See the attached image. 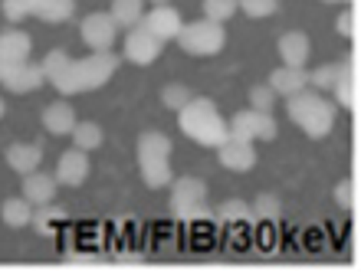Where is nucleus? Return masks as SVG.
Segmentation results:
<instances>
[{
  "instance_id": "1",
  "label": "nucleus",
  "mask_w": 361,
  "mask_h": 272,
  "mask_svg": "<svg viewBox=\"0 0 361 272\" xmlns=\"http://www.w3.org/2000/svg\"><path fill=\"white\" fill-rule=\"evenodd\" d=\"M39 66H43L47 82L59 95H76V92L102 89L115 75V69H118V56L112 49H105V53H92L86 59H73L63 49H53V53H47V59Z\"/></svg>"
},
{
  "instance_id": "18",
  "label": "nucleus",
  "mask_w": 361,
  "mask_h": 272,
  "mask_svg": "<svg viewBox=\"0 0 361 272\" xmlns=\"http://www.w3.org/2000/svg\"><path fill=\"white\" fill-rule=\"evenodd\" d=\"M76 122L79 118H76V112H73L69 102H53L43 109V128H47L49 135H69Z\"/></svg>"
},
{
  "instance_id": "38",
  "label": "nucleus",
  "mask_w": 361,
  "mask_h": 272,
  "mask_svg": "<svg viewBox=\"0 0 361 272\" xmlns=\"http://www.w3.org/2000/svg\"><path fill=\"white\" fill-rule=\"evenodd\" d=\"M152 4H168V0H152Z\"/></svg>"
},
{
  "instance_id": "27",
  "label": "nucleus",
  "mask_w": 361,
  "mask_h": 272,
  "mask_svg": "<svg viewBox=\"0 0 361 272\" xmlns=\"http://www.w3.org/2000/svg\"><path fill=\"white\" fill-rule=\"evenodd\" d=\"M190 99H194V95H190V89H188V85H180V82H171V85H164V89H161V105L174 109V112H178V109H184Z\"/></svg>"
},
{
  "instance_id": "11",
  "label": "nucleus",
  "mask_w": 361,
  "mask_h": 272,
  "mask_svg": "<svg viewBox=\"0 0 361 272\" xmlns=\"http://www.w3.org/2000/svg\"><path fill=\"white\" fill-rule=\"evenodd\" d=\"M217 154H220V164L227 171H237V174H247V171H253V164H257V148H253V141L237 138V135H227V138L220 141Z\"/></svg>"
},
{
  "instance_id": "22",
  "label": "nucleus",
  "mask_w": 361,
  "mask_h": 272,
  "mask_svg": "<svg viewBox=\"0 0 361 272\" xmlns=\"http://www.w3.org/2000/svg\"><path fill=\"white\" fill-rule=\"evenodd\" d=\"M145 13V0H112L109 17L115 20V27H138V20Z\"/></svg>"
},
{
  "instance_id": "6",
  "label": "nucleus",
  "mask_w": 361,
  "mask_h": 272,
  "mask_svg": "<svg viewBox=\"0 0 361 272\" xmlns=\"http://www.w3.org/2000/svg\"><path fill=\"white\" fill-rule=\"evenodd\" d=\"M171 210L178 216H200L207 210V184L200 178L171 180Z\"/></svg>"
},
{
  "instance_id": "10",
  "label": "nucleus",
  "mask_w": 361,
  "mask_h": 272,
  "mask_svg": "<svg viewBox=\"0 0 361 272\" xmlns=\"http://www.w3.org/2000/svg\"><path fill=\"white\" fill-rule=\"evenodd\" d=\"M138 27H145L154 39H161V43H171V39H178L184 20H180V13L174 7H168V4H154L148 13H142Z\"/></svg>"
},
{
  "instance_id": "9",
  "label": "nucleus",
  "mask_w": 361,
  "mask_h": 272,
  "mask_svg": "<svg viewBox=\"0 0 361 272\" xmlns=\"http://www.w3.org/2000/svg\"><path fill=\"white\" fill-rule=\"evenodd\" d=\"M79 37H82V43H86L92 53H105V49H112L115 37H118V27H115V20L109 17V13H89V17H82V23H79Z\"/></svg>"
},
{
  "instance_id": "35",
  "label": "nucleus",
  "mask_w": 361,
  "mask_h": 272,
  "mask_svg": "<svg viewBox=\"0 0 361 272\" xmlns=\"http://www.w3.org/2000/svg\"><path fill=\"white\" fill-rule=\"evenodd\" d=\"M325 4H345V0H325Z\"/></svg>"
},
{
  "instance_id": "20",
  "label": "nucleus",
  "mask_w": 361,
  "mask_h": 272,
  "mask_svg": "<svg viewBox=\"0 0 361 272\" xmlns=\"http://www.w3.org/2000/svg\"><path fill=\"white\" fill-rule=\"evenodd\" d=\"M0 220L7 226H13V230H20V226H30L33 223V204H30L27 197H10L0 204Z\"/></svg>"
},
{
  "instance_id": "5",
  "label": "nucleus",
  "mask_w": 361,
  "mask_h": 272,
  "mask_svg": "<svg viewBox=\"0 0 361 272\" xmlns=\"http://www.w3.org/2000/svg\"><path fill=\"white\" fill-rule=\"evenodd\" d=\"M227 43V33L220 23L214 20H194V23H184L178 33V47L188 53V56H217Z\"/></svg>"
},
{
  "instance_id": "29",
  "label": "nucleus",
  "mask_w": 361,
  "mask_h": 272,
  "mask_svg": "<svg viewBox=\"0 0 361 272\" xmlns=\"http://www.w3.org/2000/svg\"><path fill=\"white\" fill-rule=\"evenodd\" d=\"M276 105V92L269 85H253L250 89V109H257V112H273Z\"/></svg>"
},
{
  "instance_id": "32",
  "label": "nucleus",
  "mask_w": 361,
  "mask_h": 272,
  "mask_svg": "<svg viewBox=\"0 0 361 272\" xmlns=\"http://www.w3.org/2000/svg\"><path fill=\"white\" fill-rule=\"evenodd\" d=\"M335 200H338V206H342V210H352V206H355L352 180H338V187H335Z\"/></svg>"
},
{
  "instance_id": "4",
  "label": "nucleus",
  "mask_w": 361,
  "mask_h": 272,
  "mask_svg": "<svg viewBox=\"0 0 361 272\" xmlns=\"http://www.w3.org/2000/svg\"><path fill=\"white\" fill-rule=\"evenodd\" d=\"M138 171H142V180L152 190L171 184L174 174H171V138L168 135L161 132L138 135Z\"/></svg>"
},
{
  "instance_id": "26",
  "label": "nucleus",
  "mask_w": 361,
  "mask_h": 272,
  "mask_svg": "<svg viewBox=\"0 0 361 272\" xmlns=\"http://www.w3.org/2000/svg\"><path fill=\"white\" fill-rule=\"evenodd\" d=\"M237 13V0H204V17L214 23H227Z\"/></svg>"
},
{
  "instance_id": "17",
  "label": "nucleus",
  "mask_w": 361,
  "mask_h": 272,
  "mask_svg": "<svg viewBox=\"0 0 361 272\" xmlns=\"http://www.w3.org/2000/svg\"><path fill=\"white\" fill-rule=\"evenodd\" d=\"M33 53V39L23 30H4L0 33V63H23Z\"/></svg>"
},
{
  "instance_id": "36",
  "label": "nucleus",
  "mask_w": 361,
  "mask_h": 272,
  "mask_svg": "<svg viewBox=\"0 0 361 272\" xmlns=\"http://www.w3.org/2000/svg\"><path fill=\"white\" fill-rule=\"evenodd\" d=\"M37 4H39V0H30V7H33V10H37Z\"/></svg>"
},
{
  "instance_id": "12",
  "label": "nucleus",
  "mask_w": 361,
  "mask_h": 272,
  "mask_svg": "<svg viewBox=\"0 0 361 272\" xmlns=\"http://www.w3.org/2000/svg\"><path fill=\"white\" fill-rule=\"evenodd\" d=\"M161 39H154L145 27H132L128 37H125V59L135 63V66H152L154 59L161 56Z\"/></svg>"
},
{
  "instance_id": "13",
  "label": "nucleus",
  "mask_w": 361,
  "mask_h": 272,
  "mask_svg": "<svg viewBox=\"0 0 361 272\" xmlns=\"http://www.w3.org/2000/svg\"><path fill=\"white\" fill-rule=\"evenodd\" d=\"M56 184H66V187H79V184H86L89 178V158L86 151L79 148H69L59 154V164H56Z\"/></svg>"
},
{
  "instance_id": "7",
  "label": "nucleus",
  "mask_w": 361,
  "mask_h": 272,
  "mask_svg": "<svg viewBox=\"0 0 361 272\" xmlns=\"http://www.w3.org/2000/svg\"><path fill=\"white\" fill-rule=\"evenodd\" d=\"M47 82L43 75V66L39 63H0V85L13 95H27V92H37L39 85Z\"/></svg>"
},
{
  "instance_id": "25",
  "label": "nucleus",
  "mask_w": 361,
  "mask_h": 272,
  "mask_svg": "<svg viewBox=\"0 0 361 272\" xmlns=\"http://www.w3.org/2000/svg\"><path fill=\"white\" fill-rule=\"evenodd\" d=\"M345 73L342 63H329V66H319L315 73H309V85H315V89H332L335 82H338V75Z\"/></svg>"
},
{
  "instance_id": "23",
  "label": "nucleus",
  "mask_w": 361,
  "mask_h": 272,
  "mask_svg": "<svg viewBox=\"0 0 361 272\" xmlns=\"http://www.w3.org/2000/svg\"><path fill=\"white\" fill-rule=\"evenodd\" d=\"M69 135H73V144H76L79 151H86V154L95 151V148H102V138H105L102 128H99L95 122H76Z\"/></svg>"
},
{
  "instance_id": "37",
  "label": "nucleus",
  "mask_w": 361,
  "mask_h": 272,
  "mask_svg": "<svg viewBox=\"0 0 361 272\" xmlns=\"http://www.w3.org/2000/svg\"><path fill=\"white\" fill-rule=\"evenodd\" d=\"M0 118H4V99H0Z\"/></svg>"
},
{
  "instance_id": "3",
  "label": "nucleus",
  "mask_w": 361,
  "mask_h": 272,
  "mask_svg": "<svg viewBox=\"0 0 361 272\" xmlns=\"http://www.w3.org/2000/svg\"><path fill=\"white\" fill-rule=\"evenodd\" d=\"M289 118L293 125H299L309 138H325L335 125V102H329L325 95L312 92V89H302V92L289 95Z\"/></svg>"
},
{
  "instance_id": "33",
  "label": "nucleus",
  "mask_w": 361,
  "mask_h": 272,
  "mask_svg": "<svg viewBox=\"0 0 361 272\" xmlns=\"http://www.w3.org/2000/svg\"><path fill=\"white\" fill-rule=\"evenodd\" d=\"M253 206H257L259 216H276L279 214V197H276V194H259Z\"/></svg>"
},
{
  "instance_id": "28",
  "label": "nucleus",
  "mask_w": 361,
  "mask_h": 272,
  "mask_svg": "<svg viewBox=\"0 0 361 272\" xmlns=\"http://www.w3.org/2000/svg\"><path fill=\"white\" fill-rule=\"evenodd\" d=\"M237 7L253 20H263V17H273L279 10V0H237Z\"/></svg>"
},
{
  "instance_id": "8",
  "label": "nucleus",
  "mask_w": 361,
  "mask_h": 272,
  "mask_svg": "<svg viewBox=\"0 0 361 272\" xmlns=\"http://www.w3.org/2000/svg\"><path fill=\"white\" fill-rule=\"evenodd\" d=\"M230 135L237 138H247V141H273L276 138V118L273 112H257V109H243L230 118Z\"/></svg>"
},
{
  "instance_id": "14",
  "label": "nucleus",
  "mask_w": 361,
  "mask_h": 272,
  "mask_svg": "<svg viewBox=\"0 0 361 272\" xmlns=\"http://www.w3.org/2000/svg\"><path fill=\"white\" fill-rule=\"evenodd\" d=\"M23 197L33 206H47L49 200L56 197V178H53V174H43L39 168L23 174Z\"/></svg>"
},
{
  "instance_id": "21",
  "label": "nucleus",
  "mask_w": 361,
  "mask_h": 272,
  "mask_svg": "<svg viewBox=\"0 0 361 272\" xmlns=\"http://www.w3.org/2000/svg\"><path fill=\"white\" fill-rule=\"evenodd\" d=\"M76 13V0H39L33 17L47 20V23H66Z\"/></svg>"
},
{
  "instance_id": "16",
  "label": "nucleus",
  "mask_w": 361,
  "mask_h": 272,
  "mask_svg": "<svg viewBox=\"0 0 361 272\" xmlns=\"http://www.w3.org/2000/svg\"><path fill=\"white\" fill-rule=\"evenodd\" d=\"M309 53H312V43L299 30H289V33L279 37V59H283V66H305Z\"/></svg>"
},
{
  "instance_id": "24",
  "label": "nucleus",
  "mask_w": 361,
  "mask_h": 272,
  "mask_svg": "<svg viewBox=\"0 0 361 272\" xmlns=\"http://www.w3.org/2000/svg\"><path fill=\"white\" fill-rule=\"evenodd\" d=\"M332 89H335V99H338V105H345V109H355V102H358V85H355L352 69L345 66V73L338 75V82H335Z\"/></svg>"
},
{
  "instance_id": "15",
  "label": "nucleus",
  "mask_w": 361,
  "mask_h": 272,
  "mask_svg": "<svg viewBox=\"0 0 361 272\" xmlns=\"http://www.w3.org/2000/svg\"><path fill=\"white\" fill-rule=\"evenodd\" d=\"M269 89H273L276 95H286V99H289V95L309 89V73H305V66H279L269 75Z\"/></svg>"
},
{
  "instance_id": "34",
  "label": "nucleus",
  "mask_w": 361,
  "mask_h": 272,
  "mask_svg": "<svg viewBox=\"0 0 361 272\" xmlns=\"http://www.w3.org/2000/svg\"><path fill=\"white\" fill-rule=\"evenodd\" d=\"M243 210H247L243 200H227V204H220V216H224V220H237V216H243Z\"/></svg>"
},
{
  "instance_id": "30",
  "label": "nucleus",
  "mask_w": 361,
  "mask_h": 272,
  "mask_svg": "<svg viewBox=\"0 0 361 272\" xmlns=\"http://www.w3.org/2000/svg\"><path fill=\"white\" fill-rule=\"evenodd\" d=\"M0 7H4V17H7L10 23H20V20L33 17V7H30V0H4Z\"/></svg>"
},
{
  "instance_id": "19",
  "label": "nucleus",
  "mask_w": 361,
  "mask_h": 272,
  "mask_svg": "<svg viewBox=\"0 0 361 272\" xmlns=\"http://www.w3.org/2000/svg\"><path fill=\"white\" fill-rule=\"evenodd\" d=\"M39 161H43V151H39V144L17 141V144H10V148H7V164L17 171V174H30V171H37Z\"/></svg>"
},
{
  "instance_id": "31",
  "label": "nucleus",
  "mask_w": 361,
  "mask_h": 272,
  "mask_svg": "<svg viewBox=\"0 0 361 272\" xmlns=\"http://www.w3.org/2000/svg\"><path fill=\"white\" fill-rule=\"evenodd\" d=\"M335 27H338V33H342V37L355 39V37H358V13H355V10H345Z\"/></svg>"
},
{
  "instance_id": "2",
  "label": "nucleus",
  "mask_w": 361,
  "mask_h": 272,
  "mask_svg": "<svg viewBox=\"0 0 361 272\" xmlns=\"http://www.w3.org/2000/svg\"><path fill=\"white\" fill-rule=\"evenodd\" d=\"M178 125L190 141H197L204 148H217L230 135L224 115L217 112V105L210 99H190L184 109H178Z\"/></svg>"
}]
</instances>
